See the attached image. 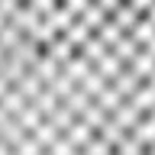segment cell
Here are the masks:
<instances>
[{
  "label": "cell",
  "mask_w": 155,
  "mask_h": 155,
  "mask_svg": "<svg viewBox=\"0 0 155 155\" xmlns=\"http://www.w3.org/2000/svg\"><path fill=\"white\" fill-rule=\"evenodd\" d=\"M0 155H155V0H0Z\"/></svg>",
  "instance_id": "1"
}]
</instances>
